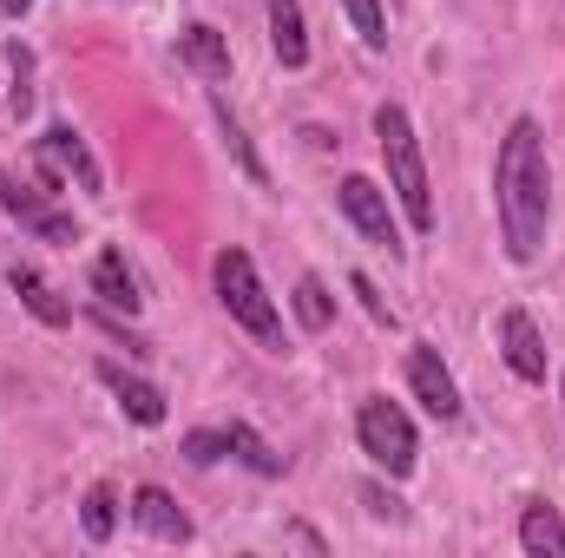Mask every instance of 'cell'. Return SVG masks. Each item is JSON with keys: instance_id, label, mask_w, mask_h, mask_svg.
I'll return each instance as SVG.
<instances>
[{"instance_id": "cell-1", "label": "cell", "mask_w": 565, "mask_h": 558, "mask_svg": "<svg viewBox=\"0 0 565 558\" xmlns=\"http://www.w3.org/2000/svg\"><path fill=\"white\" fill-rule=\"evenodd\" d=\"M493 217H500V244L513 264H540L546 257V230H553V164H546V132L540 119H513L507 139L493 151Z\"/></svg>"}, {"instance_id": "cell-2", "label": "cell", "mask_w": 565, "mask_h": 558, "mask_svg": "<svg viewBox=\"0 0 565 558\" xmlns=\"http://www.w3.org/2000/svg\"><path fill=\"white\" fill-rule=\"evenodd\" d=\"M375 144H382L388 191H395L408 230H415V237H434V184H427V158H422V139H415L408 106H395V99L375 106Z\"/></svg>"}, {"instance_id": "cell-3", "label": "cell", "mask_w": 565, "mask_h": 558, "mask_svg": "<svg viewBox=\"0 0 565 558\" xmlns=\"http://www.w3.org/2000/svg\"><path fill=\"white\" fill-rule=\"evenodd\" d=\"M211 282H217V302H224V315H231L244 335H257L270 355H282V309H277V296L264 289L257 264H250V250L224 244V250L211 257Z\"/></svg>"}, {"instance_id": "cell-4", "label": "cell", "mask_w": 565, "mask_h": 558, "mask_svg": "<svg viewBox=\"0 0 565 558\" xmlns=\"http://www.w3.org/2000/svg\"><path fill=\"white\" fill-rule=\"evenodd\" d=\"M355 440H362V453H369L388 480H408L415 460H422V433H415V420H408L402 401H388V395H369V401L355 408Z\"/></svg>"}, {"instance_id": "cell-5", "label": "cell", "mask_w": 565, "mask_h": 558, "mask_svg": "<svg viewBox=\"0 0 565 558\" xmlns=\"http://www.w3.org/2000/svg\"><path fill=\"white\" fill-rule=\"evenodd\" d=\"M335 204H342V217H349V224L362 230V244H375V250H388V257H402V250H408V244H402V230H395L388 191H382L375 178H342Z\"/></svg>"}, {"instance_id": "cell-6", "label": "cell", "mask_w": 565, "mask_h": 558, "mask_svg": "<svg viewBox=\"0 0 565 558\" xmlns=\"http://www.w3.org/2000/svg\"><path fill=\"white\" fill-rule=\"evenodd\" d=\"M408 388H415V401H422L434 420H460V415H467L460 382L447 375L440 348H427V342H415V348H408Z\"/></svg>"}, {"instance_id": "cell-7", "label": "cell", "mask_w": 565, "mask_h": 558, "mask_svg": "<svg viewBox=\"0 0 565 558\" xmlns=\"http://www.w3.org/2000/svg\"><path fill=\"white\" fill-rule=\"evenodd\" d=\"M0 211L20 224V230H33V237H46V244H73L79 230H73V217L66 211H53L40 191H26L13 171H0Z\"/></svg>"}, {"instance_id": "cell-8", "label": "cell", "mask_w": 565, "mask_h": 558, "mask_svg": "<svg viewBox=\"0 0 565 558\" xmlns=\"http://www.w3.org/2000/svg\"><path fill=\"white\" fill-rule=\"evenodd\" d=\"M500 355H507V368L520 382H546V335H540V322L520 302L500 309Z\"/></svg>"}, {"instance_id": "cell-9", "label": "cell", "mask_w": 565, "mask_h": 558, "mask_svg": "<svg viewBox=\"0 0 565 558\" xmlns=\"http://www.w3.org/2000/svg\"><path fill=\"white\" fill-rule=\"evenodd\" d=\"M93 375L113 388V401L126 408V420H139V427H164L171 408H164V388H158V382H145V375H132V368H119V362H99Z\"/></svg>"}, {"instance_id": "cell-10", "label": "cell", "mask_w": 565, "mask_h": 558, "mask_svg": "<svg viewBox=\"0 0 565 558\" xmlns=\"http://www.w3.org/2000/svg\"><path fill=\"white\" fill-rule=\"evenodd\" d=\"M178 66H191L198 79L224 86L231 79V40L211 20H191V26H178Z\"/></svg>"}, {"instance_id": "cell-11", "label": "cell", "mask_w": 565, "mask_h": 558, "mask_svg": "<svg viewBox=\"0 0 565 558\" xmlns=\"http://www.w3.org/2000/svg\"><path fill=\"white\" fill-rule=\"evenodd\" d=\"M33 151H40V158H53L60 171H73L86 197H99V191H106V171H99V158L86 151V139H79V132H73L66 119H60V126H46V132H40V144H33Z\"/></svg>"}, {"instance_id": "cell-12", "label": "cell", "mask_w": 565, "mask_h": 558, "mask_svg": "<svg viewBox=\"0 0 565 558\" xmlns=\"http://www.w3.org/2000/svg\"><path fill=\"white\" fill-rule=\"evenodd\" d=\"M126 513H132V526H139V533L164 539V546H184V539H191V519L178 513V500H171L164 486H132Z\"/></svg>"}, {"instance_id": "cell-13", "label": "cell", "mask_w": 565, "mask_h": 558, "mask_svg": "<svg viewBox=\"0 0 565 558\" xmlns=\"http://www.w3.org/2000/svg\"><path fill=\"white\" fill-rule=\"evenodd\" d=\"M7 282H13V296H20V309L33 315V322H46V329H73V302L53 289V282L40 277L33 264H13L7 270Z\"/></svg>"}, {"instance_id": "cell-14", "label": "cell", "mask_w": 565, "mask_h": 558, "mask_svg": "<svg viewBox=\"0 0 565 558\" xmlns=\"http://www.w3.org/2000/svg\"><path fill=\"white\" fill-rule=\"evenodd\" d=\"M270 7V53H277L282 73H302L309 66V20H302V0H264Z\"/></svg>"}, {"instance_id": "cell-15", "label": "cell", "mask_w": 565, "mask_h": 558, "mask_svg": "<svg viewBox=\"0 0 565 558\" xmlns=\"http://www.w3.org/2000/svg\"><path fill=\"white\" fill-rule=\"evenodd\" d=\"M93 296H99L106 309H126V315L145 309V289H139V277H132V264H126V250H99V257H93Z\"/></svg>"}, {"instance_id": "cell-16", "label": "cell", "mask_w": 565, "mask_h": 558, "mask_svg": "<svg viewBox=\"0 0 565 558\" xmlns=\"http://www.w3.org/2000/svg\"><path fill=\"white\" fill-rule=\"evenodd\" d=\"M520 546H526L533 558H565V519H559V506L526 500V506H520Z\"/></svg>"}, {"instance_id": "cell-17", "label": "cell", "mask_w": 565, "mask_h": 558, "mask_svg": "<svg viewBox=\"0 0 565 558\" xmlns=\"http://www.w3.org/2000/svg\"><path fill=\"white\" fill-rule=\"evenodd\" d=\"M211 119H217V132H224V151L237 158V171H244L250 184H270V171H264V158H257V144L244 139V119L231 112V99H224V93H211Z\"/></svg>"}, {"instance_id": "cell-18", "label": "cell", "mask_w": 565, "mask_h": 558, "mask_svg": "<svg viewBox=\"0 0 565 558\" xmlns=\"http://www.w3.org/2000/svg\"><path fill=\"white\" fill-rule=\"evenodd\" d=\"M224 433H231V460H244L257 480H277V473H282V453L257 433V427H250V420H231Z\"/></svg>"}, {"instance_id": "cell-19", "label": "cell", "mask_w": 565, "mask_h": 558, "mask_svg": "<svg viewBox=\"0 0 565 558\" xmlns=\"http://www.w3.org/2000/svg\"><path fill=\"white\" fill-rule=\"evenodd\" d=\"M79 533L93 539V546H106L113 533H119V493L99 480V486H86V500H79Z\"/></svg>"}, {"instance_id": "cell-20", "label": "cell", "mask_w": 565, "mask_h": 558, "mask_svg": "<svg viewBox=\"0 0 565 558\" xmlns=\"http://www.w3.org/2000/svg\"><path fill=\"white\" fill-rule=\"evenodd\" d=\"M289 302H296V322H302L309 335H322V329L335 322V296H329L322 277H296V296H289Z\"/></svg>"}, {"instance_id": "cell-21", "label": "cell", "mask_w": 565, "mask_h": 558, "mask_svg": "<svg viewBox=\"0 0 565 558\" xmlns=\"http://www.w3.org/2000/svg\"><path fill=\"white\" fill-rule=\"evenodd\" d=\"M349 7V20H355V40L369 46V53H382L388 46V13H382V0H342Z\"/></svg>"}, {"instance_id": "cell-22", "label": "cell", "mask_w": 565, "mask_h": 558, "mask_svg": "<svg viewBox=\"0 0 565 558\" xmlns=\"http://www.w3.org/2000/svg\"><path fill=\"white\" fill-rule=\"evenodd\" d=\"M7 60H13V93H7V112H13V119H26V112H33V53L13 40V46H7Z\"/></svg>"}, {"instance_id": "cell-23", "label": "cell", "mask_w": 565, "mask_h": 558, "mask_svg": "<svg viewBox=\"0 0 565 558\" xmlns=\"http://www.w3.org/2000/svg\"><path fill=\"white\" fill-rule=\"evenodd\" d=\"M184 460H191V466L231 460V433H224V427H191V433H184Z\"/></svg>"}, {"instance_id": "cell-24", "label": "cell", "mask_w": 565, "mask_h": 558, "mask_svg": "<svg viewBox=\"0 0 565 558\" xmlns=\"http://www.w3.org/2000/svg\"><path fill=\"white\" fill-rule=\"evenodd\" d=\"M362 500H369V513H375V519H395V526L408 519V506H402V500H395L382 480H369V486H362Z\"/></svg>"}, {"instance_id": "cell-25", "label": "cell", "mask_w": 565, "mask_h": 558, "mask_svg": "<svg viewBox=\"0 0 565 558\" xmlns=\"http://www.w3.org/2000/svg\"><path fill=\"white\" fill-rule=\"evenodd\" d=\"M349 289H355V296H362V309H369V315H375V322H382V329H395V309H388V302H382V289H375V282L362 277V270H355V277H349Z\"/></svg>"}, {"instance_id": "cell-26", "label": "cell", "mask_w": 565, "mask_h": 558, "mask_svg": "<svg viewBox=\"0 0 565 558\" xmlns=\"http://www.w3.org/2000/svg\"><path fill=\"white\" fill-rule=\"evenodd\" d=\"M0 13H7V20H20V13H33V0H0Z\"/></svg>"}, {"instance_id": "cell-27", "label": "cell", "mask_w": 565, "mask_h": 558, "mask_svg": "<svg viewBox=\"0 0 565 558\" xmlns=\"http://www.w3.org/2000/svg\"><path fill=\"white\" fill-rule=\"evenodd\" d=\"M559 401H565V375H559Z\"/></svg>"}, {"instance_id": "cell-28", "label": "cell", "mask_w": 565, "mask_h": 558, "mask_svg": "<svg viewBox=\"0 0 565 558\" xmlns=\"http://www.w3.org/2000/svg\"><path fill=\"white\" fill-rule=\"evenodd\" d=\"M395 7H402V0H395Z\"/></svg>"}]
</instances>
